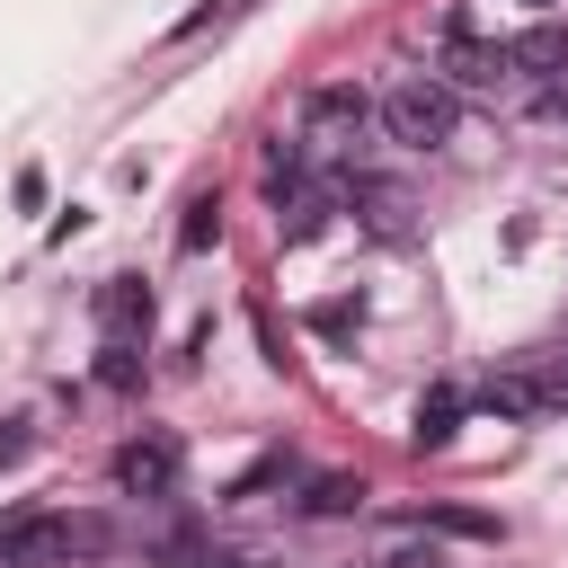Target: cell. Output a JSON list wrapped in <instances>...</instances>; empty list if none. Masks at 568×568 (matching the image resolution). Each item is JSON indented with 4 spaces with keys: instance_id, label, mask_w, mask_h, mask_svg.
<instances>
[{
    "instance_id": "6da1fadb",
    "label": "cell",
    "mask_w": 568,
    "mask_h": 568,
    "mask_svg": "<svg viewBox=\"0 0 568 568\" xmlns=\"http://www.w3.org/2000/svg\"><path fill=\"white\" fill-rule=\"evenodd\" d=\"M373 124H382V98H364L355 80H320V89L302 98V151H311L320 169H355V151H364Z\"/></svg>"
},
{
    "instance_id": "7a4b0ae2",
    "label": "cell",
    "mask_w": 568,
    "mask_h": 568,
    "mask_svg": "<svg viewBox=\"0 0 568 568\" xmlns=\"http://www.w3.org/2000/svg\"><path fill=\"white\" fill-rule=\"evenodd\" d=\"M453 124H462V89H444L435 71H399V80L382 89V133H390L399 151H444Z\"/></svg>"
},
{
    "instance_id": "3957f363",
    "label": "cell",
    "mask_w": 568,
    "mask_h": 568,
    "mask_svg": "<svg viewBox=\"0 0 568 568\" xmlns=\"http://www.w3.org/2000/svg\"><path fill=\"white\" fill-rule=\"evenodd\" d=\"M71 559H80V515H44V506L0 515V568H71Z\"/></svg>"
},
{
    "instance_id": "277c9868",
    "label": "cell",
    "mask_w": 568,
    "mask_h": 568,
    "mask_svg": "<svg viewBox=\"0 0 568 568\" xmlns=\"http://www.w3.org/2000/svg\"><path fill=\"white\" fill-rule=\"evenodd\" d=\"M178 479H186V444H178V435L142 426V435L115 444V488H124V497H178Z\"/></svg>"
},
{
    "instance_id": "5b68a950",
    "label": "cell",
    "mask_w": 568,
    "mask_h": 568,
    "mask_svg": "<svg viewBox=\"0 0 568 568\" xmlns=\"http://www.w3.org/2000/svg\"><path fill=\"white\" fill-rule=\"evenodd\" d=\"M506 71H515L506 44H479L470 18H444V89H497Z\"/></svg>"
},
{
    "instance_id": "8992f818",
    "label": "cell",
    "mask_w": 568,
    "mask_h": 568,
    "mask_svg": "<svg viewBox=\"0 0 568 568\" xmlns=\"http://www.w3.org/2000/svg\"><path fill=\"white\" fill-rule=\"evenodd\" d=\"M151 311H160V302H151L142 275H106V284H98V328H106V337H133V346H142V337H151Z\"/></svg>"
},
{
    "instance_id": "52a82bcc",
    "label": "cell",
    "mask_w": 568,
    "mask_h": 568,
    "mask_svg": "<svg viewBox=\"0 0 568 568\" xmlns=\"http://www.w3.org/2000/svg\"><path fill=\"white\" fill-rule=\"evenodd\" d=\"M337 195L364 213V231H373V240H408V195H399L390 178H346Z\"/></svg>"
},
{
    "instance_id": "ba28073f",
    "label": "cell",
    "mask_w": 568,
    "mask_h": 568,
    "mask_svg": "<svg viewBox=\"0 0 568 568\" xmlns=\"http://www.w3.org/2000/svg\"><path fill=\"white\" fill-rule=\"evenodd\" d=\"M506 62H515L524 80H541V89H550V80H568V27H559V18L524 27V36L506 44Z\"/></svg>"
},
{
    "instance_id": "9c48e42d",
    "label": "cell",
    "mask_w": 568,
    "mask_h": 568,
    "mask_svg": "<svg viewBox=\"0 0 568 568\" xmlns=\"http://www.w3.org/2000/svg\"><path fill=\"white\" fill-rule=\"evenodd\" d=\"M453 435H462V390H426V399H417V426H408V444H417V453H444Z\"/></svg>"
},
{
    "instance_id": "30bf717a",
    "label": "cell",
    "mask_w": 568,
    "mask_h": 568,
    "mask_svg": "<svg viewBox=\"0 0 568 568\" xmlns=\"http://www.w3.org/2000/svg\"><path fill=\"white\" fill-rule=\"evenodd\" d=\"M479 408H488V417H550L541 390H532V373H488V382H479Z\"/></svg>"
},
{
    "instance_id": "8fae6325",
    "label": "cell",
    "mask_w": 568,
    "mask_h": 568,
    "mask_svg": "<svg viewBox=\"0 0 568 568\" xmlns=\"http://www.w3.org/2000/svg\"><path fill=\"white\" fill-rule=\"evenodd\" d=\"M213 240H222V195L204 186V195H186V222H178V248H186V257H204Z\"/></svg>"
},
{
    "instance_id": "7c38bea8",
    "label": "cell",
    "mask_w": 568,
    "mask_h": 568,
    "mask_svg": "<svg viewBox=\"0 0 568 568\" xmlns=\"http://www.w3.org/2000/svg\"><path fill=\"white\" fill-rule=\"evenodd\" d=\"M417 532H453V541H497V515H470V506H426Z\"/></svg>"
},
{
    "instance_id": "4fadbf2b",
    "label": "cell",
    "mask_w": 568,
    "mask_h": 568,
    "mask_svg": "<svg viewBox=\"0 0 568 568\" xmlns=\"http://www.w3.org/2000/svg\"><path fill=\"white\" fill-rule=\"evenodd\" d=\"M311 328H320L328 346H346V337L364 328V302H355V293H328V302H311Z\"/></svg>"
},
{
    "instance_id": "5bb4252c",
    "label": "cell",
    "mask_w": 568,
    "mask_h": 568,
    "mask_svg": "<svg viewBox=\"0 0 568 568\" xmlns=\"http://www.w3.org/2000/svg\"><path fill=\"white\" fill-rule=\"evenodd\" d=\"M98 382H106V390H133V382H142V355H133V337H106V355H98Z\"/></svg>"
},
{
    "instance_id": "9a60e30c",
    "label": "cell",
    "mask_w": 568,
    "mask_h": 568,
    "mask_svg": "<svg viewBox=\"0 0 568 568\" xmlns=\"http://www.w3.org/2000/svg\"><path fill=\"white\" fill-rule=\"evenodd\" d=\"M524 373H532V390H541V408L559 417V408H568V355H532Z\"/></svg>"
},
{
    "instance_id": "2e32d148",
    "label": "cell",
    "mask_w": 568,
    "mask_h": 568,
    "mask_svg": "<svg viewBox=\"0 0 568 568\" xmlns=\"http://www.w3.org/2000/svg\"><path fill=\"white\" fill-rule=\"evenodd\" d=\"M302 506H311V515H355V506H364V479H320Z\"/></svg>"
},
{
    "instance_id": "e0dca14e",
    "label": "cell",
    "mask_w": 568,
    "mask_h": 568,
    "mask_svg": "<svg viewBox=\"0 0 568 568\" xmlns=\"http://www.w3.org/2000/svg\"><path fill=\"white\" fill-rule=\"evenodd\" d=\"M382 568H444V550H435V541H399Z\"/></svg>"
},
{
    "instance_id": "ac0fdd59",
    "label": "cell",
    "mask_w": 568,
    "mask_h": 568,
    "mask_svg": "<svg viewBox=\"0 0 568 568\" xmlns=\"http://www.w3.org/2000/svg\"><path fill=\"white\" fill-rule=\"evenodd\" d=\"M18 462H27V426L9 417V426H0V470H18Z\"/></svg>"
},
{
    "instance_id": "d6986e66",
    "label": "cell",
    "mask_w": 568,
    "mask_h": 568,
    "mask_svg": "<svg viewBox=\"0 0 568 568\" xmlns=\"http://www.w3.org/2000/svg\"><path fill=\"white\" fill-rule=\"evenodd\" d=\"M524 9H550V0H524Z\"/></svg>"
}]
</instances>
